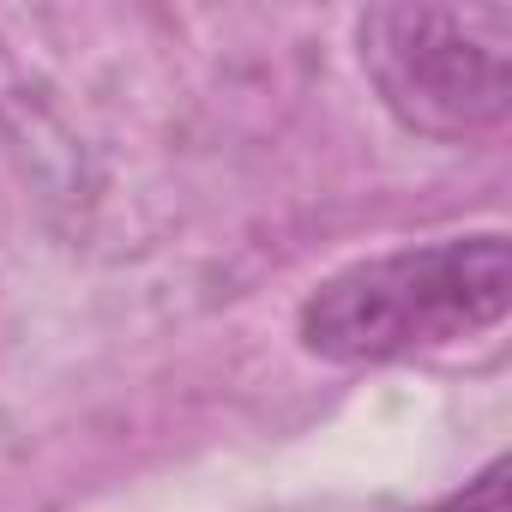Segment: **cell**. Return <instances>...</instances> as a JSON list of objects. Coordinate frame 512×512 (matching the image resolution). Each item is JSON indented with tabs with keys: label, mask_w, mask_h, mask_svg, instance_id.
I'll return each mask as SVG.
<instances>
[{
	"label": "cell",
	"mask_w": 512,
	"mask_h": 512,
	"mask_svg": "<svg viewBox=\"0 0 512 512\" xmlns=\"http://www.w3.org/2000/svg\"><path fill=\"white\" fill-rule=\"evenodd\" d=\"M434 512H506V464H488L464 494H452V500H440Z\"/></svg>",
	"instance_id": "cell-3"
},
{
	"label": "cell",
	"mask_w": 512,
	"mask_h": 512,
	"mask_svg": "<svg viewBox=\"0 0 512 512\" xmlns=\"http://www.w3.org/2000/svg\"><path fill=\"white\" fill-rule=\"evenodd\" d=\"M356 49L410 133L470 139L512 109V7H368Z\"/></svg>",
	"instance_id": "cell-2"
},
{
	"label": "cell",
	"mask_w": 512,
	"mask_h": 512,
	"mask_svg": "<svg viewBox=\"0 0 512 512\" xmlns=\"http://www.w3.org/2000/svg\"><path fill=\"white\" fill-rule=\"evenodd\" d=\"M512 308V247L500 229L404 247L326 278L302 302V344L326 362H392L494 332Z\"/></svg>",
	"instance_id": "cell-1"
}]
</instances>
